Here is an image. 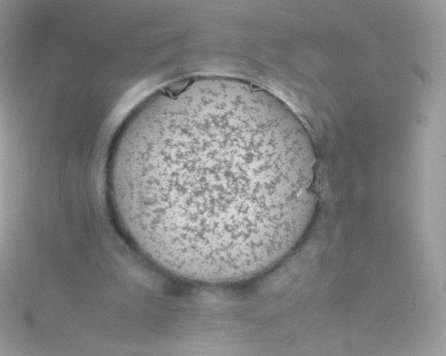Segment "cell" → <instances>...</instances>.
<instances>
[{
	"instance_id": "obj_1",
	"label": "cell",
	"mask_w": 446,
	"mask_h": 356,
	"mask_svg": "<svg viewBox=\"0 0 446 356\" xmlns=\"http://www.w3.org/2000/svg\"><path fill=\"white\" fill-rule=\"evenodd\" d=\"M316 154L299 117L246 81L179 89L122 165L119 184L174 271L249 273L284 257L309 226Z\"/></svg>"
}]
</instances>
